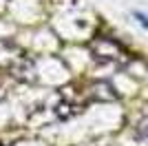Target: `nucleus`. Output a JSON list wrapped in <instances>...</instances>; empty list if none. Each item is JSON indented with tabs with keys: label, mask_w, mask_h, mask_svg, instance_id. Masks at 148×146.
Returning <instances> with one entry per match:
<instances>
[{
	"label": "nucleus",
	"mask_w": 148,
	"mask_h": 146,
	"mask_svg": "<svg viewBox=\"0 0 148 146\" xmlns=\"http://www.w3.org/2000/svg\"><path fill=\"white\" fill-rule=\"evenodd\" d=\"M93 53L99 62H108V64H117V62L124 60V49L119 47L115 40L111 38H97L93 42Z\"/></svg>",
	"instance_id": "1"
},
{
	"label": "nucleus",
	"mask_w": 148,
	"mask_h": 146,
	"mask_svg": "<svg viewBox=\"0 0 148 146\" xmlns=\"http://www.w3.org/2000/svg\"><path fill=\"white\" fill-rule=\"evenodd\" d=\"M139 135L148 137V117H144V120L139 122Z\"/></svg>",
	"instance_id": "2"
}]
</instances>
